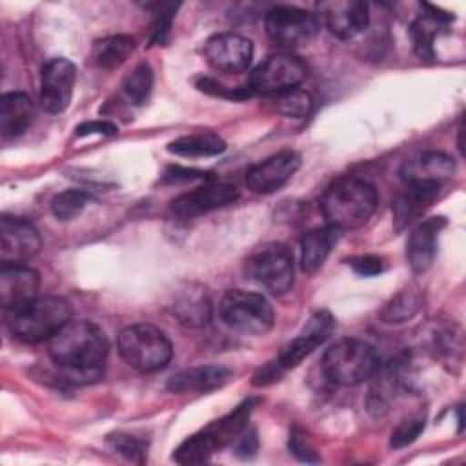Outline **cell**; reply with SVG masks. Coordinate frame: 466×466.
I'll return each mask as SVG.
<instances>
[{
	"mask_svg": "<svg viewBox=\"0 0 466 466\" xmlns=\"http://www.w3.org/2000/svg\"><path fill=\"white\" fill-rule=\"evenodd\" d=\"M107 351L106 333L89 320H69L49 340V357L58 366V377L71 384L98 380Z\"/></svg>",
	"mask_w": 466,
	"mask_h": 466,
	"instance_id": "6da1fadb",
	"label": "cell"
},
{
	"mask_svg": "<svg viewBox=\"0 0 466 466\" xmlns=\"http://www.w3.org/2000/svg\"><path fill=\"white\" fill-rule=\"evenodd\" d=\"M375 187L357 177L333 180L320 197V211L326 224L339 229H357L364 226L377 208Z\"/></svg>",
	"mask_w": 466,
	"mask_h": 466,
	"instance_id": "7a4b0ae2",
	"label": "cell"
},
{
	"mask_svg": "<svg viewBox=\"0 0 466 466\" xmlns=\"http://www.w3.org/2000/svg\"><path fill=\"white\" fill-rule=\"evenodd\" d=\"M71 320V306L55 295L35 297L9 315V329L22 342L51 340Z\"/></svg>",
	"mask_w": 466,
	"mask_h": 466,
	"instance_id": "3957f363",
	"label": "cell"
},
{
	"mask_svg": "<svg viewBox=\"0 0 466 466\" xmlns=\"http://www.w3.org/2000/svg\"><path fill=\"white\" fill-rule=\"evenodd\" d=\"M324 375L339 386H357L380 368L375 348L360 339H340L331 344L320 360Z\"/></svg>",
	"mask_w": 466,
	"mask_h": 466,
	"instance_id": "277c9868",
	"label": "cell"
},
{
	"mask_svg": "<svg viewBox=\"0 0 466 466\" xmlns=\"http://www.w3.org/2000/svg\"><path fill=\"white\" fill-rule=\"evenodd\" d=\"M116 346L124 362L144 373L166 368L173 355V346L167 335L147 322L124 328L118 333Z\"/></svg>",
	"mask_w": 466,
	"mask_h": 466,
	"instance_id": "5b68a950",
	"label": "cell"
},
{
	"mask_svg": "<svg viewBox=\"0 0 466 466\" xmlns=\"http://www.w3.org/2000/svg\"><path fill=\"white\" fill-rule=\"evenodd\" d=\"M220 320L233 331L242 335H266L275 322L269 300L255 291L229 289L218 304Z\"/></svg>",
	"mask_w": 466,
	"mask_h": 466,
	"instance_id": "8992f818",
	"label": "cell"
},
{
	"mask_svg": "<svg viewBox=\"0 0 466 466\" xmlns=\"http://www.w3.org/2000/svg\"><path fill=\"white\" fill-rule=\"evenodd\" d=\"M293 251L282 242H264L246 260V275L271 295H284L293 286Z\"/></svg>",
	"mask_w": 466,
	"mask_h": 466,
	"instance_id": "52a82bcc",
	"label": "cell"
},
{
	"mask_svg": "<svg viewBox=\"0 0 466 466\" xmlns=\"http://www.w3.org/2000/svg\"><path fill=\"white\" fill-rule=\"evenodd\" d=\"M268 36L280 47L293 49L308 46L320 29L317 15L293 5H277L264 18Z\"/></svg>",
	"mask_w": 466,
	"mask_h": 466,
	"instance_id": "ba28073f",
	"label": "cell"
},
{
	"mask_svg": "<svg viewBox=\"0 0 466 466\" xmlns=\"http://www.w3.org/2000/svg\"><path fill=\"white\" fill-rule=\"evenodd\" d=\"M308 75L304 62L291 53H277L258 64L249 78L248 87L258 95H279L297 87Z\"/></svg>",
	"mask_w": 466,
	"mask_h": 466,
	"instance_id": "9c48e42d",
	"label": "cell"
},
{
	"mask_svg": "<svg viewBox=\"0 0 466 466\" xmlns=\"http://www.w3.org/2000/svg\"><path fill=\"white\" fill-rule=\"evenodd\" d=\"M76 80V66L64 58H49L40 75V104L44 111L56 115L67 109Z\"/></svg>",
	"mask_w": 466,
	"mask_h": 466,
	"instance_id": "30bf717a",
	"label": "cell"
},
{
	"mask_svg": "<svg viewBox=\"0 0 466 466\" xmlns=\"http://www.w3.org/2000/svg\"><path fill=\"white\" fill-rule=\"evenodd\" d=\"M166 309L178 324L191 329H200L211 320L209 295L202 284L191 280L175 286L166 300Z\"/></svg>",
	"mask_w": 466,
	"mask_h": 466,
	"instance_id": "8fae6325",
	"label": "cell"
},
{
	"mask_svg": "<svg viewBox=\"0 0 466 466\" xmlns=\"http://www.w3.org/2000/svg\"><path fill=\"white\" fill-rule=\"evenodd\" d=\"M42 248L38 229L20 218L4 215L0 224V260L2 264H24Z\"/></svg>",
	"mask_w": 466,
	"mask_h": 466,
	"instance_id": "7c38bea8",
	"label": "cell"
},
{
	"mask_svg": "<svg viewBox=\"0 0 466 466\" xmlns=\"http://www.w3.org/2000/svg\"><path fill=\"white\" fill-rule=\"evenodd\" d=\"M204 56L222 73H242L253 60V42L237 33H218L206 40Z\"/></svg>",
	"mask_w": 466,
	"mask_h": 466,
	"instance_id": "4fadbf2b",
	"label": "cell"
},
{
	"mask_svg": "<svg viewBox=\"0 0 466 466\" xmlns=\"http://www.w3.org/2000/svg\"><path fill=\"white\" fill-rule=\"evenodd\" d=\"M238 198V189L226 182H211L193 191L182 193L171 200V213L178 218H195L213 209L233 204Z\"/></svg>",
	"mask_w": 466,
	"mask_h": 466,
	"instance_id": "5bb4252c",
	"label": "cell"
},
{
	"mask_svg": "<svg viewBox=\"0 0 466 466\" xmlns=\"http://www.w3.org/2000/svg\"><path fill=\"white\" fill-rule=\"evenodd\" d=\"M333 328L335 319L328 309L315 311L304 324L302 331L282 346L277 360L284 370L299 366L309 353H313V350H317L331 335Z\"/></svg>",
	"mask_w": 466,
	"mask_h": 466,
	"instance_id": "9a60e30c",
	"label": "cell"
},
{
	"mask_svg": "<svg viewBox=\"0 0 466 466\" xmlns=\"http://www.w3.org/2000/svg\"><path fill=\"white\" fill-rule=\"evenodd\" d=\"M317 9L329 33L340 40H351L370 24V9L360 0L319 2Z\"/></svg>",
	"mask_w": 466,
	"mask_h": 466,
	"instance_id": "2e32d148",
	"label": "cell"
},
{
	"mask_svg": "<svg viewBox=\"0 0 466 466\" xmlns=\"http://www.w3.org/2000/svg\"><path fill=\"white\" fill-rule=\"evenodd\" d=\"M300 167V155L295 151H280L253 167L246 173V184L253 193L269 195L279 191Z\"/></svg>",
	"mask_w": 466,
	"mask_h": 466,
	"instance_id": "e0dca14e",
	"label": "cell"
},
{
	"mask_svg": "<svg viewBox=\"0 0 466 466\" xmlns=\"http://www.w3.org/2000/svg\"><path fill=\"white\" fill-rule=\"evenodd\" d=\"M455 171V162L442 151H422L408 158L400 167V178L406 186H442Z\"/></svg>",
	"mask_w": 466,
	"mask_h": 466,
	"instance_id": "ac0fdd59",
	"label": "cell"
},
{
	"mask_svg": "<svg viewBox=\"0 0 466 466\" xmlns=\"http://www.w3.org/2000/svg\"><path fill=\"white\" fill-rule=\"evenodd\" d=\"M38 273L24 264H2L0 269V304L4 309H16L38 297Z\"/></svg>",
	"mask_w": 466,
	"mask_h": 466,
	"instance_id": "d6986e66",
	"label": "cell"
},
{
	"mask_svg": "<svg viewBox=\"0 0 466 466\" xmlns=\"http://www.w3.org/2000/svg\"><path fill=\"white\" fill-rule=\"evenodd\" d=\"M444 226H446L444 217H430L419 222L410 233L408 246H406V258L413 273H424L431 266L437 251V238Z\"/></svg>",
	"mask_w": 466,
	"mask_h": 466,
	"instance_id": "ffe728a7",
	"label": "cell"
},
{
	"mask_svg": "<svg viewBox=\"0 0 466 466\" xmlns=\"http://www.w3.org/2000/svg\"><path fill=\"white\" fill-rule=\"evenodd\" d=\"M233 371L226 366L209 364V366H197L187 368L178 373H175L167 380V390L173 393H191V391H211L217 388H222L229 379Z\"/></svg>",
	"mask_w": 466,
	"mask_h": 466,
	"instance_id": "44dd1931",
	"label": "cell"
},
{
	"mask_svg": "<svg viewBox=\"0 0 466 466\" xmlns=\"http://www.w3.org/2000/svg\"><path fill=\"white\" fill-rule=\"evenodd\" d=\"M35 118V106L25 93L11 91L0 98V133L4 140L16 138L27 131Z\"/></svg>",
	"mask_w": 466,
	"mask_h": 466,
	"instance_id": "7402d4cb",
	"label": "cell"
},
{
	"mask_svg": "<svg viewBox=\"0 0 466 466\" xmlns=\"http://www.w3.org/2000/svg\"><path fill=\"white\" fill-rule=\"evenodd\" d=\"M339 229L331 228V226H322V228H315L304 233V237L300 238V268L306 273H315L322 268V264L326 262L328 255L331 253L333 246L339 242L340 238Z\"/></svg>",
	"mask_w": 466,
	"mask_h": 466,
	"instance_id": "603a6c76",
	"label": "cell"
},
{
	"mask_svg": "<svg viewBox=\"0 0 466 466\" xmlns=\"http://www.w3.org/2000/svg\"><path fill=\"white\" fill-rule=\"evenodd\" d=\"M422 9L426 13H422L411 25V36H413V44H415V51L420 58H433V40L439 35V31L442 27H446L453 16L450 13H442L441 9L424 4Z\"/></svg>",
	"mask_w": 466,
	"mask_h": 466,
	"instance_id": "cb8c5ba5",
	"label": "cell"
},
{
	"mask_svg": "<svg viewBox=\"0 0 466 466\" xmlns=\"http://www.w3.org/2000/svg\"><path fill=\"white\" fill-rule=\"evenodd\" d=\"M439 186H406V191L393 204V222L395 229H404L410 222H413L437 197Z\"/></svg>",
	"mask_w": 466,
	"mask_h": 466,
	"instance_id": "d4e9b609",
	"label": "cell"
},
{
	"mask_svg": "<svg viewBox=\"0 0 466 466\" xmlns=\"http://www.w3.org/2000/svg\"><path fill=\"white\" fill-rule=\"evenodd\" d=\"M253 408H255V399H246L231 413L224 415L222 419L204 428V431L209 435L217 450L228 444H233L238 439V435L248 428V419Z\"/></svg>",
	"mask_w": 466,
	"mask_h": 466,
	"instance_id": "484cf974",
	"label": "cell"
},
{
	"mask_svg": "<svg viewBox=\"0 0 466 466\" xmlns=\"http://www.w3.org/2000/svg\"><path fill=\"white\" fill-rule=\"evenodd\" d=\"M135 49V38L129 35H111L93 44L91 60L100 69H115L126 62Z\"/></svg>",
	"mask_w": 466,
	"mask_h": 466,
	"instance_id": "4316f807",
	"label": "cell"
},
{
	"mask_svg": "<svg viewBox=\"0 0 466 466\" xmlns=\"http://www.w3.org/2000/svg\"><path fill=\"white\" fill-rule=\"evenodd\" d=\"M226 149V142L215 133H193L167 144V151L178 157H215Z\"/></svg>",
	"mask_w": 466,
	"mask_h": 466,
	"instance_id": "83f0119b",
	"label": "cell"
},
{
	"mask_svg": "<svg viewBox=\"0 0 466 466\" xmlns=\"http://www.w3.org/2000/svg\"><path fill=\"white\" fill-rule=\"evenodd\" d=\"M215 451L217 446L213 444L209 435L204 430H200L198 433H193L180 442V446L173 453V459L178 464H200L206 462Z\"/></svg>",
	"mask_w": 466,
	"mask_h": 466,
	"instance_id": "f1b7e54d",
	"label": "cell"
},
{
	"mask_svg": "<svg viewBox=\"0 0 466 466\" xmlns=\"http://www.w3.org/2000/svg\"><path fill=\"white\" fill-rule=\"evenodd\" d=\"M422 299L419 291L413 289H402L399 291L380 311V320L388 324H399L410 320L420 308Z\"/></svg>",
	"mask_w": 466,
	"mask_h": 466,
	"instance_id": "f546056e",
	"label": "cell"
},
{
	"mask_svg": "<svg viewBox=\"0 0 466 466\" xmlns=\"http://www.w3.org/2000/svg\"><path fill=\"white\" fill-rule=\"evenodd\" d=\"M151 87H153V69L147 62L137 64L122 82V91L126 98L135 106H142L149 98Z\"/></svg>",
	"mask_w": 466,
	"mask_h": 466,
	"instance_id": "4dcf8cb0",
	"label": "cell"
},
{
	"mask_svg": "<svg viewBox=\"0 0 466 466\" xmlns=\"http://www.w3.org/2000/svg\"><path fill=\"white\" fill-rule=\"evenodd\" d=\"M91 200L93 197L87 191L64 189L51 198V213L55 215V218L67 222L76 218Z\"/></svg>",
	"mask_w": 466,
	"mask_h": 466,
	"instance_id": "1f68e13d",
	"label": "cell"
},
{
	"mask_svg": "<svg viewBox=\"0 0 466 466\" xmlns=\"http://www.w3.org/2000/svg\"><path fill=\"white\" fill-rule=\"evenodd\" d=\"M273 106L280 115L302 118V116L309 115V111L313 107V100H311L309 93H306L299 87H293V89L282 91L279 95H273Z\"/></svg>",
	"mask_w": 466,
	"mask_h": 466,
	"instance_id": "d6a6232c",
	"label": "cell"
},
{
	"mask_svg": "<svg viewBox=\"0 0 466 466\" xmlns=\"http://www.w3.org/2000/svg\"><path fill=\"white\" fill-rule=\"evenodd\" d=\"M109 446L120 453L122 457H126L127 461H133V462H144V457H146V442L140 441L138 437H133L129 433H115V435H109L107 439Z\"/></svg>",
	"mask_w": 466,
	"mask_h": 466,
	"instance_id": "836d02e7",
	"label": "cell"
},
{
	"mask_svg": "<svg viewBox=\"0 0 466 466\" xmlns=\"http://www.w3.org/2000/svg\"><path fill=\"white\" fill-rule=\"evenodd\" d=\"M424 422H426V419H424L422 415H415V417H410V419L402 420V422L391 431L390 448L399 450V448H404V446L411 444V442L422 433Z\"/></svg>",
	"mask_w": 466,
	"mask_h": 466,
	"instance_id": "e575fe53",
	"label": "cell"
},
{
	"mask_svg": "<svg viewBox=\"0 0 466 466\" xmlns=\"http://www.w3.org/2000/svg\"><path fill=\"white\" fill-rule=\"evenodd\" d=\"M348 264L351 266V269L355 273H359L360 277H375L379 273H382L384 264L380 257L375 255H360V257H353L348 260Z\"/></svg>",
	"mask_w": 466,
	"mask_h": 466,
	"instance_id": "d590c367",
	"label": "cell"
},
{
	"mask_svg": "<svg viewBox=\"0 0 466 466\" xmlns=\"http://www.w3.org/2000/svg\"><path fill=\"white\" fill-rule=\"evenodd\" d=\"M289 450H291V453L297 457V459H300V461H304V462H319L320 459L317 457V453H315V450L309 446V442L306 441V437L295 428L291 433H289Z\"/></svg>",
	"mask_w": 466,
	"mask_h": 466,
	"instance_id": "8d00e7d4",
	"label": "cell"
},
{
	"mask_svg": "<svg viewBox=\"0 0 466 466\" xmlns=\"http://www.w3.org/2000/svg\"><path fill=\"white\" fill-rule=\"evenodd\" d=\"M76 137H87V135H104V137H113L118 133V127L107 120H89L82 122L75 129Z\"/></svg>",
	"mask_w": 466,
	"mask_h": 466,
	"instance_id": "74e56055",
	"label": "cell"
},
{
	"mask_svg": "<svg viewBox=\"0 0 466 466\" xmlns=\"http://www.w3.org/2000/svg\"><path fill=\"white\" fill-rule=\"evenodd\" d=\"M286 370L280 366L279 360L268 362L264 368H260L255 375H253V384L255 386H268L275 380H279V377L284 373Z\"/></svg>",
	"mask_w": 466,
	"mask_h": 466,
	"instance_id": "f35d334b",
	"label": "cell"
},
{
	"mask_svg": "<svg viewBox=\"0 0 466 466\" xmlns=\"http://www.w3.org/2000/svg\"><path fill=\"white\" fill-rule=\"evenodd\" d=\"M258 448V441H257V433L255 430H244L238 439L235 441V453L240 457H249L257 451Z\"/></svg>",
	"mask_w": 466,
	"mask_h": 466,
	"instance_id": "ab89813d",
	"label": "cell"
},
{
	"mask_svg": "<svg viewBox=\"0 0 466 466\" xmlns=\"http://www.w3.org/2000/svg\"><path fill=\"white\" fill-rule=\"evenodd\" d=\"M206 180L208 173L198 171V169H187V167H180V166H171L166 171V180L171 182H178V180Z\"/></svg>",
	"mask_w": 466,
	"mask_h": 466,
	"instance_id": "60d3db41",
	"label": "cell"
}]
</instances>
